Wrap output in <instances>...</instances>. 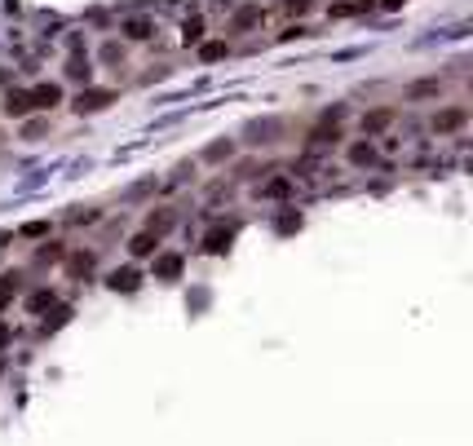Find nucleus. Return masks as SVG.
<instances>
[{"instance_id": "1", "label": "nucleus", "mask_w": 473, "mask_h": 446, "mask_svg": "<svg viewBox=\"0 0 473 446\" xmlns=\"http://www.w3.org/2000/svg\"><path fill=\"white\" fill-rule=\"evenodd\" d=\"M111 102H116V93L111 89H80V97H75V115H97V111H106Z\"/></svg>"}, {"instance_id": "2", "label": "nucleus", "mask_w": 473, "mask_h": 446, "mask_svg": "<svg viewBox=\"0 0 473 446\" xmlns=\"http://www.w3.org/2000/svg\"><path fill=\"white\" fill-rule=\"evenodd\" d=\"M182 270H186V261L177 256V252H155L151 274L159 278V283H177V278H182Z\"/></svg>"}, {"instance_id": "3", "label": "nucleus", "mask_w": 473, "mask_h": 446, "mask_svg": "<svg viewBox=\"0 0 473 446\" xmlns=\"http://www.w3.org/2000/svg\"><path fill=\"white\" fill-rule=\"evenodd\" d=\"M173 225H177V208H151L142 230H146V235H155V239H164Z\"/></svg>"}, {"instance_id": "4", "label": "nucleus", "mask_w": 473, "mask_h": 446, "mask_svg": "<svg viewBox=\"0 0 473 446\" xmlns=\"http://www.w3.org/2000/svg\"><path fill=\"white\" fill-rule=\"evenodd\" d=\"M106 287H111V292H137V287H142V270H133V266L111 270V274H106Z\"/></svg>"}, {"instance_id": "5", "label": "nucleus", "mask_w": 473, "mask_h": 446, "mask_svg": "<svg viewBox=\"0 0 473 446\" xmlns=\"http://www.w3.org/2000/svg\"><path fill=\"white\" fill-rule=\"evenodd\" d=\"M231 243H235V230L231 225H217V230H208V235H204V252L208 256H226V252H231Z\"/></svg>"}, {"instance_id": "6", "label": "nucleus", "mask_w": 473, "mask_h": 446, "mask_svg": "<svg viewBox=\"0 0 473 446\" xmlns=\"http://www.w3.org/2000/svg\"><path fill=\"white\" fill-rule=\"evenodd\" d=\"M469 120V111L465 106H447V111H438L434 115V133H455V128H460Z\"/></svg>"}, {"instance_id": "7", "label": "nucleus", "mask_w": 473, "mask_h": 446, "mask_svg": "<svg viewBox=\"0 0 473 446\" xmlns=\"http://www.w3.org/2000/svg\"><path fill=\"white\" fill-rule=\"evenodd\" d=\"M389 124H394V106H376V111H367V115H363V133H367V137L385 133Z\"/></svg>"}, {"instance_id": "8", "label": "nucleus", "mask_w": 473, "mask_h": 446, "mask_svg": "<svg viewBox=\"0 0 473 446\" xmlns=\"http://www.w3.org/2000/svg\"><path fill=\"white\" fill-rule=\"evenodd\" d=\"M261 5H239L235 13H231V31H252V27H261Z\"/></svg>"}, {"instance_id": "9", "label": "nucleus", "mask_w": 473, "mask_h": 446, "mask_svg": "<svg viewBox=\"0 0 473 446\" xmlns=\"http://www.w3.org/2000/svg\"><path fill=\"white\" fill-rule=\"evenodd\" d=\"M27 102L40 106V111H54V106L62 102V89H58V85H36V89L27 93Z\"/></svg>"}, {"instance_id": "10", "label": "nucleus", "mask_w": 473, "mask_h": 446, "mask_svg": "<svg viewBox=\"0 0 473 446\" xmlns=\"http://www.w3.org/2000/svg\"><path fill=\"white\" fill-rule=\"evenodd\" d=\"M128 252H133L137 261H142V256H155V252H159V239H155V235H146V230H137V235L128 239Z\"/></svg>"}, {"instance_id": "11", "label": "nucleus", "mask_w": 473, "mask_h": 446, "mask_svg": "<svg viewBox=\"0 0 473 446\" xmlns=\"http://www.w3.org/2000/svg\"><path fill=\"white\" fill-rule=\"evenodd\" d=\"M350 163H354V168L376 163V146H371V142H354V146H350Z\"/></svg>"}, {"instance_id": "12", "label": "nucleus", "mask_w": 473, "mask_h": 446, "mask_svg": "<svg viewBox=\"0 0 473 446\" xmlns=\"http://www.w3.org/2000/svg\"><path fill=\"white\" fill-rule=\"evenodd\" d=\"M54 305H58V296L49 292V287H40V292L27 296V309H31V314H44V309H54Z\"/></svg>"}, {"instance_id": "13", "label": "nucleus", "mask_w": 473, "mask_h": 446, "mask_svg": "<svg viewBox=\"0 0 473 446\" xmlns=\"http://www.w3.org/2000/svg\"><path fill=\"white\" fill-rule=\"evenodd\" d=\"M151 31H155L151 18H128V23H124V36H128V40H151Z\"/></svg>"}, {"instance_id": "14", "label": "nucleus", "mask_w": 473, "mask_h": 446, "mask_svg": "<svg viewBox=\"0 0 473 446\" xmlns=\"http://www.w3.org/2000/svg\"><path fill=\"white\" fill-rule=\"evenodd\" d=\"M27 111H31V102H27V93H9V97H5V115H9V120H23Z\"/></svg>"}, {"instance_id": "15", "label": "nucleus", "mask_w": 473, "mask_h": 446, "mask_svg": "<svg viewBox=\"0 0 473 446\" xmlns=\"http://www.w3.org/2000/svg\"><path fill=\"white\" fill-rule=\"evenodd\" d=\"M261 194H266V199H288V194H292V177H274V181H266V190H261Z\"/></svg>"}, {"instance_id": "16", "label": "nucleus", "mask_w": 473, "mask_h": 446, "mask_svg": "<svg viewBox=\"0 0 473 446\" xmlns=\"http://www.w3.org/2000/svg\"><path fill=\"white\" fill-rule=\"evenodd\" d=\"M18 274H0V309H5L9 301H13V296H18Z\"/></svg>"}, {"instance_id": "17", "label": "nucleus", "mask_w": 473, "mask_h": 446, "mask_svg": "<svg viewBox=\"0 0 473 446\" xmlns=\"http://www.w3.org/2000/svg\"><path fill=\"white\" fill-rule=\"evenodd\" d=\"M67 318H71V305H54V318H44V323H40V332H44V336H49V332H58V327L67 323Z\"/></svg>"}, {"instance_id": "18", "label": "nucleus", "mask_w": 473, "mask_h": 446, "mask_svg": "<svg viewBox=\"0 0 473 446\" xmlns=\"http://www.w3.org/2000/svg\"><path fill=\"white\" fill-rule=\"evenodd\" d=\"M438 93H443V80H420L407 89V97H438Z\"/></svg>"}, {"instance_id": "19", "label": "nucleus", "mask_w": 473, "mask_h": 446, "mask_svg": "<svg viewBox=\"0 0 473 446\" xmlns=\"http://www.w3.org/2000/svg\"><path fill=\"white\" fill-rule=\"evenodd\" d=\"M67 75H71V80H85V85H89V75H93L89 58H71V62H67Z\"/></svg>"}, {"instance_id": "20", "label": "nucleus", "mask_w": 473, "mask_h": 446, "mask_svg": "<svg viewBox=\"0 0 473 446\" xmlns=\"http://www.w3.org/2000/svg\"><path fill=\"white\" fill-rule=\"evenodd\" d=\"M199 58H204V62H221V58H226V44H221V40H208V44L199 49Z\"/></svg>"}, {"instance_id": "21", "label": "nucleus", "mask_w": 473, "mask_h": 446, "mask_svg": "<svg viewBox=\"0 0 473 446\" xmlns=\"http://www.w3.org/2000/svg\"><path fill=\"white\" fill-rule=\"evenodd\" d=\"M231 151H235L231 142H213V146L204 151V159H213V163H217V159H231Z\"/></svg>"}, {"instance_id": "22", "label": "nucleus", "mask_w": 473, "mask_h": 446, "mask_svg": "<svg viewBox=\"0 0 473 446\" xmlns=\"http://www.w3.org/2000/svg\"><path fill=\"white\" fill-rule=\"evenodd\" d=\"M199 36H204V23H199V18H190V23H186V31H182V40H186V44H199Z\"/></svg>"}, {"instance_id": "23", "label": "nucleus", "mask_w": 473, "mask_h": 446, "mask_svg": "<svg viewBox=\"0 0 473 446\" xmlns=\"http://www.w3.org/2000/svg\"><path fill=\"white\" fill-rule=\"evenodd\" d=\"M36 261H62V243H44L36 252Z\"/></svg>"}, {"instance_id": "24", "label": "nucleus", "mask_w": 473, "mask_h": 446, "mask_svg": "<svg viewBox=\"0 0 473 446\" xmlns=\"http://www.w3.org/2000/svg\"><path fill=\"white\" fill-rule=\"evenodd\" d=\"M23 235H31V239H40V235H49V221H27V225H23Z\"/></svg>"}, {"instance_id": "25", "label": "nucleus", "mask_w": 473, "mask_h": 446, "mask_svg": "<svg viewBox=\"0 0 473 446\" xmlns=\"http://www.w3.org/2000/svg\"><path fill=\"white\" fill-rule=\"evenodd\" d=\"M89 266H93V256H89V252H85V256H71V274H85Z\"/></svg>"}, {"instance_id": "26", "label": "nucleus", "mask_w": 473, "mask_h": 446, "mask_svg": "<svg viewBox=\"0 0 473 446\" xmlns=\"http://www.w3.org/2000/svg\"><path fill=\"white\" fill-rule=\"evenodd\" d=\"M297 225H301L297 212H283V217H279V230H297Z\"/></svg>"}, {"instance_id": "27", "label": "nucleus", "mask_w": 473, "mask_h": 446, "mask_svg": "<svg viewBox=\"0 0 473 446\" xmlns=\"http://www.w3.org/2000/svg\"><path fill=\"white\" fill-rule=\"evenodd\" d=\"M9 340H13V332H9V323L0 318V349H9Z\"/></svg>"}, {"instance_id": "28", "label": "nucleus", "mask_w": 473, "mask_h": 446, "mask_svg": "<svg viewBox=\"0 0 473 446\" xmlns=\"http://www.w3.org/2000/svg\"><path fill=\"white\" fill-rule=\"evenodd\" d=\"M102 58H106V62H116V58H120V44H116V40L102 44Z\"/></svg>"}, {"instance_id": "29", "label": "nucleus", "mask_w": 473, "mask_h": 446, "mask_svg": "<svg viewBox=\"0 0 473 446\" xmlns=\"http://www.w3.org/2000/svg\"><path fill=\"white\" fill-rule=\"evenodd\" d=\"M27 142H36V137H44V124H27V133H23Z\"/></svg>"}, {"instance_id": "30", "label": "nucleus", "mask_w": 473, "mask_h": 446, "mask_svg": "<svg viewBox=\"0 0 473 446\" xmlns=\"http://www.w3.org/2000/svg\"><path fill=\"white\" fill-rule=\"evenodd\" d=\"M288 9H292V13H305V9H309V0H288Z\"/></svg>"}]
</instances>
